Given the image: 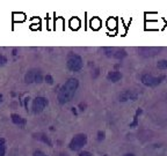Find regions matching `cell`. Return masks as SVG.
Segmentation results:
<instances>
[{
    "label": "cell",
    "mask_w": 167,
    "mask_h": 156,
    "mask_svg": "<svg viewBox=\"0 0 167 156\" xmlns=\"http://www.w3.org/2000/svg\"><path fill=\"white\" fill-rule=\"evenodd\" d=\"M11 118H12V121H13L15 125H25L26 124V120L23 119V118L21 117V116H19V115H16V113H13L12 116H11Z\"/></svg>",
    "instance_id": "7c38bea8"
},
{
    "label": "cell",
    "mask_w": 167,
    "mask_h": 156,
    "mask_svg": "<svg viewBox=\"0 0 167 156\" xmlns=\"http://www.w3.org/2000/svg\"><path fill=\"white\" fill-rule=\"evenodd\" d=\"M161 51L160 48H141L138 49V53L144 58H149V57L157 56L159 52Z\"/></svg>",
    "instance_id": "ba28073f"
},
{
    "label": "cell",
    "mask_w": 167,
    "mask_h": 156,
    "mask_svg": "<svg viewBox=\"0 0 167 156\" xmlns=\"http://www.w3.org/2000/svg\"><path fill=\"white\" fill-rule=\"evenodd\" d=\"M34 138L37 139V140H40V141H42V142L47 143L48 146H52V143H51V141L49 140V138L47 136V135L44 134V133H36V134H34Z\"/></svg>",
    "instance_id": "8fae6325"
},
{
    "label": "cell",
    "mask_w": 167,
    "mask_h": 156,
    "mask_svg": "<svg viewBox=\"0 0 167 156\" xmlns=\"http://www.w3.org/2000/svg\"><path fill=\"white\" fill-rule=\"evenodd\" d=\"M116 19H108V21H107V26H108V28L109 29H115L116 28V26H117V23H116Z\"/></svg>",
    "instance_id": "9a60e30c"
},
{
    "label": "cell",
    "mask_w": 167,
    "mask_h": 156,
    "mask_svg": "<svg viewBox=\"0 0 167 156\" xmlns=\"http://www.w3.org/2000/svg\"><path fill=\"white\" fill-rule=\"evenodd\" d=\"M47 105H48V100L45 97H36L35 100L33 101V105H31L33 112L41 113L45 109Z\"/></svg>",
    "instance_id": "52a82bcc"
},
{
    "label": "cell",
    "mask_w": 167,
    "mask_h": 156,
    "mask_svg": "<svg viewBox=\"0 0 167 156\" xmlns=\"http://www.w3.org/2000/svg\"><path fill=\"white\" fill-rule=\"evenodd\" d=\"M103 139H105V132H101V131H100V132L97 133V140L101 141V140H103Z\"/></svg>",
    "instance_id": "ffe728a7"
},
{
    "label": "cell",
    "mask_w": 167,
    "mask_h": 156,
    "mask_svg": "<svg viewBox=\"0 0 167 156\" xmlns=\"http://www.w3.org/2000/svg\"><path fill=\"white\" fill-rule=\"evenodd\" d=\"M87 143V135L86 134H77L73 136V139L71 140L70 142V149L71 150H80L81 148Z\"/></svg>",
    "instance_id": "3957f363"
},
{
    "label": "cell",
    "mask_w": 167,
    "mask_h": 156,
    "mask_svg": "<svg viewBox=\"0 0 167 156\" xmlns=\"http://www.w3.org/2000/svg\"><path fill=\"white\" fill-rule=\"evenodd\" d=\"M6 153V145H5V140L0 138V156H5Z\"/></svg>",
    "instance_id": "2e32d148"
},
{
    "label": "cell",
    "mask_w": 167,
    "mask_h": 156,
    "mask_svg": "<svg viewBox=\"0 0 167 156\" xmlns=\"http://www.w3.org/2000/svg\"><path fill=\"white\" fill-rule=\"evenodd\" d=\"M107 79L109 81H111V82H117V81H120L122 79V74L117 72V71H110L108 75H107Z\"/></svg>",
    "instance_id": "30bf717a"
},
{
    "label": "cell",
    "mask_w": 167,
    "mask_h": 156,
    "mask_svg": "<svg viewBox=\"0 0 167 156\" xmlns=\"http://www.w3.org/2000/svg\"><path fill=\"white\" fill-rule=\"evenodd\" d=\"M70 27L72 28V29L77 30V29L80 27V20L79 19H78V17H73V19H71L70 20Z\"/></svg>",
    "instance_id": "5bb4252c"
},
{
    "label": "cell",
    "mask_w": 167,
    "mask_h": 156,
    "mask_svg": "<svg viewBox=\"0 0 167 156\" xmlns=\"http://www.w3.org/2000/svg\"><path fill=\"white\" fill-rule=\"evenodd\" d=\"M1 102H2V95L0 94V103H1Z\"/></svg>",
    "instance_id": "d4e9b609"
},
{
    "label": "cell",
    "mask_w": 167,
    "mask_h": 156,
    "mask_svg": "<svg viewBox=\"0 0 167 156\" xmlns=\"http://www.w3.org/2000/svg\"><path fill=\"white\" fill-rule=\"evenodd\" d=\"M100 27H101V21H100V19H99V17H93L92 20H91V28L94 29V30H97Z\"/></svg>",
    "instance_id": "4fadbf2b"
},
{
    "label": "cell",
    "mask_w": 167,
    "mask_h": 156,
    "mask_svg": "<svg viewBox=\"0 0 167 156\" xmlns=\"http://www.w3.org/2000/svg\"><path fill=\"white\" fill-rule=\"evenodd\" d=\"M105 54L110 58H115V59H123L127 56V52L123 49H115V48H105L103 49Z\"/></svg>",
    "instance_id": "8992f818"
},
{
    "label": "cell",
    "mask_w": 167,
    "mask_h": 156,
    "mask_svg": "<svg viewBox=\"0 0 167 156\" xmlns=\"http://www.w3.org/2000/svg\"><path fill=\"white\" fill-rule=\"evenodd\" d=\"M164 80H165V76H164V75L157 78V76H153V75H151V74H144V75L142 76V82L147 87H157L158 84H160V83L163 82Z\"/></svg>",
    "instance_id": "5b68a950"
},
{
    "label": "cell",
    "mask_w": 167,
    "mask_h": 156,
    "mask_svg": "<svg viewBox=\"0 0 167 156\" xmlns=\"http://www.w3.org/2000/svg\"><path fill=\"white\" fill-rule=\"evenodd\" d=\"M33 156H47V155H45L43 152H41V150H35L34 154H33Z\"/></svg>",
    "instance_id": "7402d4cb"
},
{
    "label": "cell",
    "mask_w": 167,
    "mask_h": 156,
    "mask_svg": "<svg viewBox=\"0 0 167 156\" xmlns=\"http://www.w3.org/2000/svg\"><path fill=\"white\" fill-rule=\"evenodd\" d=\"M66 66L67 68L72 71V72H79L83 68L84 63L81 57L75 54V53H69L67 56V60H66Z\"/></svg>",
    "instance_id": "7a4b0ae2"
},
{
    "label": "cell",
    "mask_w": 167,
    "mask_h": 156,
    "mask_svg": "<svg viewBox=\"0 0 167 156\" xmlns=\"http://www.w3.org/2000/svg\"><path fill=\"white\" fill-rule=\"evenodd\" d=\"M138 97V94L133 90H124L122 94H120V101L125 102V101H136Z\"/></svg>",
    "instance_id": "9c48e42d"
},
{
    "label": "cell",
    "mask_w": 167,
    "mask_h": 156,
    "mask_svg": "<svg viewBox=\"0 0 167 156\" xmlns=\"http://www.w3.org/2000/svg\"><path fill=\"white\" fill-rule=\"evenodd\" d=\"M78 86H79V81L74 78H71L66 81L58 91V102L61 104H66L69 103L73 96H74L75 91L78 89Z\"/></svg>",
    "instance_id": "6da1fadb"
},
{
    "label": "cell",
    "mask_w": 167,
    "mask_h": 156,
    "mask_svg": "<svg viewBox=\"0 0 167 156\" xmlns=\"http://www.w3.org/2000/svg\"><path fill=\"white\" fill-rule=\"evenodd\" d=\"M7 63V58L4 54H0V66H4Z\"/></svg>",
    "instance_id": "d6986e66"
},
{
    "label": "cell",
    "mask_w": 167,
    "mask_h": 156,
    "mask_svg": "<svg viewBox=\"0 0 167 156\" xmlns=\"http://www.w3.org/2000/svg\"><path fill=\"white\" fill-rule=\"evenodd\" d=\"M44 79H45V81H47L49 84H52L53 80H52V76H51V75H47V76H45Z\"/></svg>",
    "instance_id": "44dd1931"
},
{
    "label": "cell",
    "mask_w": 167,
    "mask_h": 156,
    "mask_svg": "<svg viewBox=\"0 0 167 156\" xmlns=\"http://www.w3.org/2000/svg\"><path fill=\"white\" fill-rule=\"evenodd\" d=\"M13 15H14V22H18V21L22 22V21H25V20H26V16H25V14L14 13Z\"/></svg>",
    "instance_id": "e0dca14e"
},
{
    "label": "cell",
    "mask_w": 167,
    "mask_h": 156,
    "mask_svg": "<svg viewBox=\"0 0 167 156\" xmlns=\"http://www.w3.org/2000/svg\"><path fill=\"white\" fill-rule=\"evenodd\" d=\"M157 67L159 69H167V60H160L158 61V64H157Z\"/></svg>",
    "instance_id": "ac0fdd59"
},
{
    "label": "cell",
    "mask_w": 167,
    "mask_h": 156,
    "mask_svg": "<svg viewBox=\"0 0 167 156\" xmlns=\"http://www.w3.org/2000/svg\"><path fill=\"white\" fill-rule=\"evenodd\" d=\"M124 156H135V155H133V154H130V153H129V154H125Z\"/></svg>",
    "instance_id": "cb8c5ba5"
},
{
    "label": "cell",
    "mask_w": 167,
    "mask_h": 156,
    "mask_svg": "<svg viewBox=\"0 0 167 156\" xmlns=\"http://www.w3.org/2000/svg\"><path fill=\"white\" fill-rule=\"evenodd\" d=\"M25 81L26 83H41L43 82V76H42V72L40 69H30L28 71L25 75Z\"/></svg>",
    "instance_id": "277c9868"
},
{
    "label": "cell",
    "mask_w": 167,
    "mask_h": 156,
    "mask_svg": "<svg viewBox=\"0 0 167 156\" xmlns=\"http://www.w3.org/2000/svg\"><path fill=\"white\" fill-rule=\"evenodd\" d=\"M79 156H93V155L89 152H85V150H84V152L79 153Z\"/></svg>",
    "instance_id": "603a6c76"
}]
</instances>
